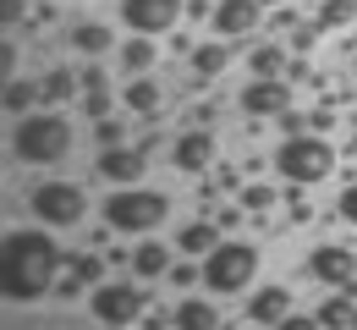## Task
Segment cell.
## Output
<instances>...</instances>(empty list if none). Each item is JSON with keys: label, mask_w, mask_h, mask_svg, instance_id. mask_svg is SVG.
I'll return each instance as SVG.
<instances>
[{"label": "cell", "mask_w": 357, "mask_h": 330, "mask_svg": "<svg viewBox=\"0 0 357 330\" xmlns=\"http://www.w3.org/2000/svg\"><path fill=\"white\" fill-rule=\"evenodd\" d=\"M66 259H61V248H55V237L45 232H6L0 242V297L6 303H39L55 292V270H61Z\"/></svg>", "instance_id": "1"}, {"label": "cell", "mask_w": 357, "mask_h": 330, "mask_svg": "<svg viewBox=\"0 0 357 330\" xmlns=\"http://www.w3.org/2000/svg\"><path fill=\"white\" fill-rule=\"evenodd\" d=\"M72 121L61 116V110H28L17 127H11V160L17 165H55V160H66L72 154Z\"/></svg>", "instance_id": "2"}, {"label": "cell", "mask_w": 357, "mask_h": 330, "mask_svg": "<svg viewBox=\"0 0 357 330\" xmlns=\"http://www.w3.org/2000/svg\"><path fill=\"white\" fill-rule=\"evenodd\" d=\"M171 220V198L160 188H143V182H127L105 198V226L121 237H154Z\"/></svg>", "instance_id": "3"}, {"label": "cell", "mask_w": 357, "mask_h": 330, "mask_svg": "<svg viewBox=\"0 0 357 330\" xmlns=\"http://www.w3.org/2000/svg\"><path fill=\"white\" fill-rule=\"evenodd\" d=\"M341 165V154H335V143L324 138V133H286L280 149H275V171H280V182L291 188H313V182H324L330 171Z\"/></svg>", "instance_id": "4"}, {"label": "cell", "mask_w": 357, "mask_h": 330, "mask_svg": "<svg viewBox=\"0 0 357 330\" xmlns=\"http://www.w3.org/2000/svg\"><path fill=\"white\" fill-rule=\"evenodd\" d=\"M253 276H259V248H253V242H242V237H220V242L204 253V286H209V292H220V297L248 292Z\"/></svg>", "instance_id": "5"}, {"label": "cell", "mask_w": 357, "mask_h": 330, "mask_svg": "<svg viewBox=\"0 0 357 330\" xmlns=\"http://www.w3.org/2000/svg\"><path fill=\"white\" fill-rule=\"evenodd\" d=\"M28 204H33L39 226H50V232H72L89 215V198H83L77 182H39V188L28 193Z\"/></svg>", "instance_id": "6"}, {"label": "cell", "mask_w": 357, "mask_h": 330, "mask_svg": "<svg viewBox=\"0 0 357 330\" xmlns=\"http://www.w3.org/2000/svg\"><path fill=\"white\" fill-rule=\"evenodd\" d=\"M89 314L99 325H137L149 314V292L137 281H99L89 292Z\"/></svg>", "instance_id": "7"}, {"label": "cell", "mask_w": 357, "mask_h": 330, "mask_svg": "<svg viewBox=\"0 0 357 330\" xmlns=\"http://www.w3.org/2000/svg\"><path fill=\"white\" fill-rule=\"evenodd\" d=\"M181 11H187V0H121V28L160 39L181 22Z\"/></svg>", "instance_id": "8"}, {"label": "cell", "mask_w": 357, "mask_h": 330, "mask_svg": "<svg viewBox=\"0 0 357 330\" xmlns=\"http://www.w3.org/2000/svg\"><path fill=\"white\" fill-rule=\"evenodd\" d=\"M308 276L319 286H330V292H341V286L357 281V248H341V242H319L308 253Z\"/></svg>", "instance_id": "9"}, {"label": "cell", "mask_w": 357, "mask_h": 330, "mask_svg": "<svg viewBox=\"0 0 357 330\" xmlns=\"http://www.w3.org/2000/svg\"><path fill=\"white\" fill-rule=\"evenodd\" d=\"M149 171V143H116V149H99V177L127 188V182H143Z\"/></svg>", "instance_id": "10"}, {"label": "cell", "mask_w": 357, "mask_h": 330, "mask_svg": "<svg viewBox=\"0 0 357 330\" xmlns=\"http://www.w3.org/2000/svg\"><path fill=\"white\" fill-rule=\"evenodd\" d=\"M259 17H264L259 0H215L209 28H215V39H248V33L259 28Z\"/></svg>", "instance_id": "11"}, {"label": "cell", "mask_w": 357, "mask_h": 330, "mask_svg": "<svg viewBox=\"0 0 357 330\" xmlns=\"http://www.w3.org/2000/svg\"><path fill=\"white\" fill-rule=\"evenodd\" d=\"M236 105H242V116H280V110H291V89L280 77H253L236 94Z\"/></svg>", "instance_id": "12"}, {"label": "cell", "mask_w": 357, "mask_h": 330, "mask_svg": "<svg viewBox=\"0 0 357 330\" xmlns=\"http://www.w3.org/2000/svg\"><path fill=\"white\" fill-rule=\"evenodd\" d=\"M99 281H105V264H99L93 253H72V259H66V276H61V286H55V297H61V303H72V297L93 292Z\"/></svg>", "instance_id": "13"}, {"label": "cell", "mask_w": 357, "mask_h": 330, "mask_svg": "<svg viewBox=\"0 0 357 330\" xmlns=\"http://www.w3.org/2000/svg\"><path fill=\"white\" fill-rule=\"evenodd\" d=\"M286 314H291V292L280 281L259 286V292L248 297V320H253V325H286Z\"/></svg>", "instance_id": "14"}, {"label": "cell", "mask_w": 357, "mask_h": 330, "mask_svg": "<svg viewBox=\"0 0 357 330\" xmlns=\"http://www.w3.org/2000/svg\"><path fill=\"white\" fill-rule=\"evenodd\" d=\"M209 160H215V138H209L204 127H198V133H181V138L171 143V165H176V171H187V177H198Z\"/></svg>", "instance_id": "15"}, {"label": "cell", "mask_w": 357, "mask_h": 330, "mask_svg": "<svg viewBox=\"0 0 357 330\" xmlns=\"http://www.w3.org/2000/svg\"><path fill=\"white\" fill-rule=\"evenodd\" d=\"M231 39H209V45H192V55H187V66H192V83H215L225 72V61H231Z\"/></svg>", "instance_id": "16"}, {"label": "cell", "mask_w": 357, "mask_h": 330, "mask_svg": "<svg viewBox=\"0 0 357 330\" xmlns=\"http://www.w3.org/2000/svg\"><path fill=\"white\" fill-rule=\"evenodd\" d=\"M121 105H127L132 116H143V121H154V116H160V83H154L149 72H137L132 83L121 89Z\"/></svg>", "instance_id": "17"}, {"label": "cell", "mask_w": 357, "mask_h": 330, "mask_svg": "<svg viewBox=\"0 0 357 330\" xmlns=\"http://www.w3.org/2000/svg\"><path fill=\"white\" fill-rule=\"evenodd\" d=\"M127 264H132V276H143V281H160V276H171V248L149 237L143 248H132V259H127Z\"/></svg>", "instance_id": "18"}, {"label": "cell", "mask_w": 357, "mask_h": 330, "mask_svg": "<svg viewBox=\"0 0 357 330\" xmlns=\"http://www.w3.org/2000/svg\"><path fill=\"white\" fill-rule=\"evenodd\" d=\"M215 242H220V220H187V226L176 232V248L192 253V259H204Z\"/></svg>", "instance_id": "19"}, {"label": "cell", "mask_w": 357, "mask_h": 330, "mask_svg": "<svg viewBox=\"0 0 357 330\" xmlns=\"http://www.w3.org/2000/svg\"><path fill=\"white\" fill-rule=\"evenodd\" d=\"M171 325H176V330H215V325H220V308L204 303V297H187L176 314H171Z\"/></svg>", "instance_id": "20"}, {"label": "cell", "mask_w": 357, "mask_h": 330, "mask_svg": "<svg viewBox=\"0 0 357 330\" xmlns=\"http://www.w3.org/2000/svg\"><path fill=\"white\" fill-rule=\"evenodd\" d=\"M0 105H6V116H28L33 105H45V89H39L33 77H11V83H6V99H0Z\"/></svg>", "instance_id": "21"}, {"label": "cell", "mask_w": 357, "mask_h": 330, "mask_svg": "<svg viewBox=\"0 0 357 330\" xmlns=\"http://www.w3.org/2000/svg\"><path fill=\"white\" fill-rule=\"evenodd\" d=\"M110 45H116V33H110L105 22H77V28H72V50H77V55H105Z\"/></svg>", "instance_id": "22"}, {"label": "cell", "mask_w": 357, "mask_h": 330, "mask_svg": "<svg viewBox=\"0 0 357 330\" xmlns=\"http://www.w3.org/2000/svg\"><path fill=\"white\" fill-rule=\"evenodd\" d=\"M248 72H253V77H280V72H291L286 45H259L253 55H248Z\"/></svg>", "instance_id": "23"}, {"label": "cell", "mask_w": 357, "mask_h": 330, "mask_svg": "<svg viewBox=\"0 0 357 330\" xmlns=\"http://www.w3.org/2000/svg\"><path fill=\"white\" fill-rule=\"evenodd\" d=\"M313 320L319 325H357V292H335L330 303H319Z\"/></svg>", "instance_id": "24"}, {"label": "cell", "mask_w": 357, "mask_h": 330, "mask_svg": "<svg viewBox=\"0 0 357 330\" xmlns=\"http://www.w3.org/2000/svg\"><path fill=\"white\" fill-rule=\"evenodd\" d=\"M352 17H357V0H319L313 28H319V33H330V28H347Z\"/></svg>", "instance_id": "25"}, {"label": "cell", "mask_w": 357, "mask_h": 330, "mask_svg": "<svg viewBox=\"0 0 357 330\" xmlns=\"http://www.w3.org/2000/svg\"><path fill=\"white\" fill-rule=\"evenodd\" d=\"M121 66H127V72H154V39H149V33H132V39H127V45H121Z\"/></svg>", "instance_id": "26"}, {"label": "cell", "mask_w": 357, "mask_h": 330, "mask_svg": "<svg viewBox=\"0 0 357 330\" xmlns=\"http://www.w3.org/2000/svg\"><path fill=\"white\" fill-rule=\"evenodd\" d=\"M39 89H45V105H66V99L83 89V83H77L72 72H61V66H55V72H45V77H39Z\"/></svg>", "instance_id": "27"}, {"label": "cell", "mask_w": 357, "mask_h": 330, "mask_svg": "<svg viewBox=\"0 0 357 330\" xmlns=\"http://www.w3.org/2000/svg\"><path fill=\"white\" fill-rule=\"evenodd\" d=\"M275 198H280V193L269 188V182H253V188H242V193H236V204H242L248 215H264V209L275 204Z\"/></svg>", "instance_id": "28"}, {"label": "cell", "mask_w": 357, "mask_h": 330, "mask_svg": "<svg viewBox=\"0 0 357 330\" xmlns=\"http://www.w3.org/2000/svg\"><path fill=\"white\" fill-rule=\"evenodd\" d=\"M93 143H99V149H116V143H127V127H121L116 116H99V121H93Z\"/></svg>", "instance_id": "29"}, {"label": "cell", "mask_w": 357, "mask_h": 330, "mask_svg": "<svg viewBox=\"0 0 357 330\" xmlns=\"http://www.w3.org/2000/svg\"><path fill=\"white\" fill-rule=\"evenodd\" d=\"M335 215H341L347 226H357V177L347 182V188H341V198H335Z\"/></svg>", "instance_id": "30"}, {"label": "cell", "mask_w": 357, "mask_h": 330, "mask_svg": "<svg viewBox=\"0 0 357 330\" xmlns=\"http://www.w3.org/2000/svg\"><path fill=\"white\" fill-rule=\"evenodd\" d=\"M192 281H204V264H192V253H187L181 264H171V286H192Z\"/></svg>", "instance_id": "31"}, {"label": "cell", "mask_w": 357, "mask_h": 330, "mask_svg": "<svg viewBox=\"0 0 357 330\" xmlns=\"http://www.w3.org/2000/svg\"><path fill=\"white\" fill-rule=\"evenodd\" d=\"M83 116H93V121L110 116V89H89V94H83Z\"/></svg>", "instance_id": "32"}, {"label": "cell", "mask_w": 357, "mask_h": 330, "mask_svg": "<svg viewBox=\"0 0 357 330\" xmlns=\"http://www.w3.org/2000/svg\"><path fill=\"white\" fill-rule=\"evenodd\" d=\"M22 11H28L22 0H0V28H17V22H22Z\"/></svg>", "instance_id": "33"}, {"label": "cell", "mask_w": 357, "mask_h": 330, "mask_svg": "<svg viewBox=\"0 0 357 330\" xmlns=\"http://www.w3.org/2000/svg\"><path fill=\"white\" fill-rule=\"evenodd\" d=\"M280 127H286V133H308V127H313V116H297V110H280Z\"/></svg>", "instance_id": "34"}, {"label": "cell", "mask_w": 357, "mask_h": 330, "mask_svg": "<svg viewBox=\"0 0 357 330\" xmlns=\"http://www.w3.org/2000/svg\"><path fill=\"white\" fill-rule=\"evenodd\" d=\"M187 17H192V22H209V17H215V0H187Z\"/></svg>", "instance_id": "35"}, {"label": "cell", "mask_w": 357, "mask_h": 330, "mask_svg": "<svg viewBox=\"0 0 357 330\" xmlns=\"http://www.w3.org/2000/svg\"><path fill=\"white\" fill-rule=\"evenodd\" d=\"M77 83H83V94H89V89H105V72H99V66H83Z\"/></svg>", "instance_id": "36"}, {"label": "cell", "mask_w": 357, "mask_h": 330, "mask_svg": "<svg viewBox=\"0 0 357 330\" xmlns=\"http://www.w3.org/2000/svg\"><path fill=\"white\" fill-rule=\"evenodd\" d=\"M313 33H319V28H297V33H291V50H308V45H313Z\"/></svg>", "instance_id": "37"}, {"label": "cell", "mask_w": 357, "mask_h": 330, "mask_svg": "<svg viewBox=\"0 0 357 330\" xmlns=\"http://www.w3.org/2000/svg\"><path fill=\"white\" fill-rule=\"evenodd\" d=\"M347 149H352V154H357V116H352V143H347Z\"/></svg>", "instance_id": "38"}, {"label": "cell", "mask_w": 357, "mask_h": 330, "mask_svg": "<svg viewBox=\"0 0 357 330\" xmlns=\"http://www.w3.org/2000/svg\"><path fill=\"white\" fill-rule=\"evenodd\" d=\"M259 6H264V11H269V6H280V0H259Z\"/></svg>", "instance_id": "39"}]
</instances>
